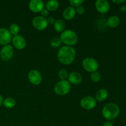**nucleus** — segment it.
<instances>
[{"label": "nucleus", "mask_w": 126, "mask_h": 126, "mask_svg": "<svg viewBox=\"0 0 126 126\" xmlns=\"http://www.w3.org/2000/svg\"><path fill=\"white\" fill-rule=\"evenodd\" d=\"M57 57L59 62L63 65H70L76 57V50L73 46H64L58 51Z\"/></svg>", "instance_id": "f257e3e1"}, {"label": "nucleus", "mask_w": 126, "mask_h": 126, "mask_svg": "<svg viewBox=\"0 0 126 126\" xmlns=\"http://www.w3.org/2000/svg\"><path fill=\"white\" fill-rule=\"evenodd\" d=\"M119 107L114 103H108L106 104L102 111L103 118L108 121H112L116 118L119 114Z\"/></svg>", "instance_id": "f03ea898"}, {"label": "nucleus", "mask_w": 126, "mask_h": 126, "mask_svg": "<svg viewBox=\"0 0 126 126\" xmlns=\"http://www.w3.org/2000/svg\"><path fill=\"white\" fill-rule=\"evenodd\" d=\"M62 43L66 46H73L78 43V36L76 32L71 30H65L62 32L60 37Z\"/></svg>", "instance_id": "7ed1b4c3"}, {"label": "nucleus", "mask_w": 126, "mask_h": 126, "mask_svg": "<svg viewBox=\"0 0 126 126\" xmlns=\"http://www.w3.org/2000/svg\"><path fill=\"white\" fill-rule=\"evenodd\" d=\"M71 87V84L68 80H60L55 84L54 91L59 95H65L70 92Z\"/></svg>", "instance_id": "20e7f679"}, {"label": "nucleus", "mask_w": 126, "mask_h": 126, "mask_svg": "<svg viewBox=\"0 0 126 126\" xmlns=\"http://www.w3.org/2000/svg\"><path fill=\"white\" fill-rule=\"evenodd\" d=\"M82 67L86 71L93 73L97 71L98 68V63L95 59L92 57H87L82 61Z\"/></svg>", "instance_id": "39448f33"}, {"label": "nucleus", "mask_w": 126, "mask_h": 126, "mask_svg": "<svg viewBox=\"0 0 126 126\" xmlns=\"http://www.w3.org/2000/svg\"><path fill=\"white\" fill-rule=\"evenodd\" d=\"M14 50L12 46L10 44L4 46L0 51V57L4 61H9L13 57Z\"/></svg>", "instance_id": "423d86ee"}, {"label": "nucleus", "mask_w": 126, "mask_h": 126, "mask_svg": "<svg viewBox=\"0 0 126 126\" xmlns=\"http://www.w3.org/2000/svg\"><path fill=\"white\" fill-rule=\"evenodd\" d=\"M81 107L86 110L94 109L97 105V101L95 98L91 96H86L83 97L80 101Z\"/></svg>", "instance_id": "0eeeda50"}, {"label": "nucleus", "mask_w": 126, "mask_h": 126, "mask_svg": "<svg viewBox=\"0 0 126 126\" xmlns=\"http://www.w3.org/2000/svg\"><path fill=\"white\" fill-rule=\"evenodd\" d=\"M32 24L37 30L42 31L45 30L48 26L47 18L42 16H36L32 20Z\"/></svg>", "instance_id": "6e6552de"}, {"label": "nucleus", "mask_w": 126, "mask_h": 126, "mask_svg": "<svg viewBox=\"0 0 126 126\" xmlns=\"http://www.w3.org/2000/svg\"><path fill=\"white\" fill-rule=\"evenodd\" d=\"M12 34L8 29L0 28V45H7L12 41Z\"/></svg>", "instance_id": "1a4fd4ad"}, {"label": "nucleus", "mask_w": 126, "mask_h": 126, "mask_svg": "<svg viewBox=\"0 0 126 126\" xmlns=\"http://www.w3.org/2000/svg\"><path fill=\"white\" fill-rule=\"evenodd\" d=\"M28 78L30 82L32 84L35 85V86L40 84L41 82H42V80H43L41 74L36 70H31L28 73Z\"/></svg>", "instance_id": "9d476101"}, {"label": "nucleus", "mask_w": 126, "mask_h": 126, "mask_svg": "<svg viewBox=\"0 0 126 126\" xmlns=\"http://www.w3.org/2000/svg\"><path fill=\"white\" fill-rule=\"evenodd\" d=\"M28 7L32 12L38 13L41 12L45 7L44 1L42 0H32L28 4Z\"/></svg>", "instance_id": "9b49d317"}, {"label": "nucleus", "mask_w": 126, "mask_h": 126, "mask_svg": "<svg viewBox=\"0 0 126 126\" xmlns=\"http://www.w3.org/2000/svg\"><path fill=\"white\" fill-rule=\"evenodd\" d=\"M95 6L98 12L101 14H107L110 9V5L106 0H97L95 3Z\"/></svg>", "instance_id": "f8f14e48"}, {"label": "nucleus", "mask_w": 126, "mask_h": 126, "mask_svg": "<svg viewBox=\"0 0 126 126\" xmlns=\"http://www.w3.org/2000/svg\"><path fill=\"white\" fill-rule=\"evenodd\" d=\"M12 43L14 47L18 50H22L27 46V41L22 36L19 34L14 36L12 39Z\"/></svg>", "instance_id": "ddd939ff"}, {"label": "nucleus", "mask_w": 126, "mask_h": 126, "mask_svg": "<svg viewBox=\"0 0 126 126\" xmlns=\"http://www.w3.org/2000/svg\"><path fill=\"white\" fill-rule=\"evenodd\" d=\"M68 79L70 84H73L75 85L79 84L82 82V76L79 73L74 71V72H71L69 74Z\"/></svg>", "instance_id": "4468645a"}, {"label": "nucleus", "mask_w": 126, "mask_h": 126, "mask_svg": "<svg viewBox=\"0 0 126 126\" xmlns=\"http://www.w3.org/2000/svg\"><path fill=\"white\" fill-rule=\"evenodd\" d=\"M76 14V9L72 6L66 7L63 12V17L65 20H70L75 17Z\"/></svg>", "instance_id": "2eb2a0df"}, {"label": "nucleus", "mask_w": 126, "mask_h": 126, "mask_svg": "<svg viewBox=\"0 0 126 126\" xmlns=\"http://www.w3.org/2000/svg\"><path fill=\"white\" fill-rule=\"evenodd\" d=\"M108 97V92L105 89H100L97 92L95 99L97 102H103Z\"/></svg>", "instance_id": "dca6fc26"}, {"label": "nucleus", "mask_w": 126, "mask_h": 126, "mask_svg": "<svg viewBox=\"0 0 126 126\" xmlns=\"http://www.w3.org/2000/svg\"><path fill=\"white\" fill-rule=\"evenodd\" d=\"M120 23V19L118 16H113L110 17L107 21V26L111 28H115L118 27Z\"/></svg>", "instance_id": "f3484780"}, {"label": "nucleus", "mask_w": 126, "mask_h": 126, "mask_svg": "<svg viewBox=\"0 0 126 126\" xmlns=\"http://www.w3.org/2000/svg\"><path fill=\"white\" fill-rule=\"evenodd\" d=\"M45 7L48 11H55L59 8V2L56 0H50L46 3Z\"/></svg>", "instance_id": "a211bd4d"}, {"label": "nucleus", "mask_w": 126, "mask_h": 126, "mask_svg": "<svg viewBox=\"0 0 126 126\" xmlns=\"http://www.w3.org/2000/svg\"><path fill=\"white\" fill-rule=\"evenodd\" d=\"M54 27L57 32H63L65 30V23L63 20L58 19L55 20L54 24Z\"/></svg>", "instance_id": "6ab92c4d"}, {"label": "nucleus", "mask_w": 126, "mask_h": 126, "mask_svg": "<svg viewBox=\"0 0 126 126\" xmlns=\"http://www.w3.org/2000/svg\"><path fill=\"white\" fill-rule=\"evenodd\" d=\"M6 108H12L16 105V101L12 97H7L4 100H3V103Z\"/></svg>", "instance_id": "aec40b11"}, {"label": "nucleus", "mask_w": 126, "mask_h": 126, "mask_svg": "<svg viewBox=\"0 0 126 126\" xmlns=\"http://www.w3.org/2000/svg\"><path fill=\"white\" fill-rule=\"evenodd\" d=\"M9 30L10 33H11L12 35H18V34L20 32V27L18 25H17V23H12L10 26Z\"/></svg>", "instance_id": "412c9836"}, {"label": "nucleus", "mask_w": 126, "mask_h": 126, "mask_svg": "<svg viewBox=\"0 0 126 126\" xmlns=\"http://www.w3.org/2000/svg\"><path fill=\"white\" fill-rule=\"evenodd\" d=\"M62 41L59 37H54L50 40V46L53 47H58L62 44Z\"/></svg>", "instance_id": "4be33fe9"}, {"label": "nucleus", "mask_w": 126, "mask_h": 126, "mask_svg": "<svg viewBox=\"0 0 126 126\" xmlns=\"http://www.w3.org/2000/svg\"><path fill=\"white\" fill-rule=\"evenodd\" d=\"M91 79L93 82H97L100 81L101 79V75L98 71H95L91 73Z\"/></svg>", "instance_id": "5701e85b"}, {"label": "nucleus", "mask_w": 126, "mask_h": 126, "mask_svg": "<svg viewBox=\"0 0 126 126\" xmlns=\"http://www.w3.org/2000/svg\"><path fill=\"white\" fill-rule=\"evenodd\" d=\"M68 72L65 69H62V70H60L59 71V74H58L59 78L61 80H66V79L68 77Z\"/></svg>", "instance_id": "b1692460"}, {"label": "nucleus", "mask_w": 126, "mask_h": 126, "mask_svg": "<svg viewBox=\"0 0 126 126\" xmlns=\"http://www.w3.org/2000/svg\"><path fill=\"white\" fill-rule=\"evenodd\" d=\"M70 4L72 6V7H79L80 6H82L83 2H84V0H70Z\"/></svg>", "instance_id": "393cba45"}, {"label": "nucleus", "mask_w": 126, "mask_h": 126, "mask_svg": "<svg viewBox=\"0 0 126 126\" xmlns=\"http://www.w3.org/2000/svg\"><path fill=\"white\" fill-rule=\"evenodd\" d=\"M76 13L78 14L79 15H82L84 14L85 12V8L84 6H80L79 7H77V9H76Z\"/></svg>", "instance_id": "a878e982"}, {"label": "nucleus", "mask_w": 126, "mask_h": 126, "mask_svg": "<svg viewBox=\"0 0 126 126\" xmlns=\"http://www.w3.org/2000/svg\"><path fill=\"white\" fill-rule=\"evenodd\" d=\"M41 13L42 17H45V18H46V17L48 16V15H49V11H48L46 9H43V11L41 12Z\"/></svg>", "instance_id": "bb28decb"}, {"label": "nucleus", "mask_w": 126, "mask_h": 126, "mask_svg": "<svg viewBox=\"0 0 126 126\" xmlns=\"http://www.w3.org/2000/svg\"><path fill=\"white\" fill-rule=\"evenodd\" d=\"M47 20L48 22V24H50V25H52L54 24L55 22V20L54 17H49L47 18Z\"/></svg>", "instance_id": "cd10ccee"}, {"label": "nucleus", "mask_w": 126, "mask_h": 126, "mask_svg": "<svg viewBox=\"0 0 126 126\" xmlns=\"http://www.w3.org/2000/svg\"><path fill=\"white\" fill-rule=\"evenodd\" d=\"M113 1L114 3H116V4H122L123 2H125L124 0H113Z\"/></svg>", "instance_id": "c85d7f7f"}, {"label": "nucleus", "mask_w": 126, "mask_h": 126, "mask_svg": "<svg viewBox=\"0 0 126 126\" xmlns=\"http://www.w3.org/2000/svg\"><path fill=\"white\" fill-rule=\"evenodd\" d=\"M103 126H113V124H112L111 123H110V122H106V123H104V124H103Z\"/></svg>", "instance_id": "c756f323"}, {"label": "nucleus", "mask_w": 126, "mask_h": 126, "mask_svg": "<svg viewBox=\"0 0 126 126\" xmlns=\"http://www.w3.org/2000/svg\"><path fill=\"white\" fill-rule=\"evenodd\" d=\"M120 9L123 12H125V11H126V5H122L120 7Z\"/></svg>", "instance_id": "7c9ffc66"}, {"label": "nucleus", "mask_w": 126, "mask_h": 126, "mask_svg": "<svg viewBox=\"0 0 126 126\" xmlns=\"http://www.w3.org/2000/svg\"><path fill=\"white\" fill-rule=\"evenodd\" d=\"M3 103V98H2V95H0V106Z\"/></svg>", "instance_id": "2f4dec72"}, {"label": "nucleus", "mask_w": 126, "mask_h": 126, "mask_svg": "<svg viewBox=\"0 0 126 126\" xmlns=\"http://www.w3.org/2000/svg\"></svg>", "instance_id": "473e14b6"}]
</instances>
